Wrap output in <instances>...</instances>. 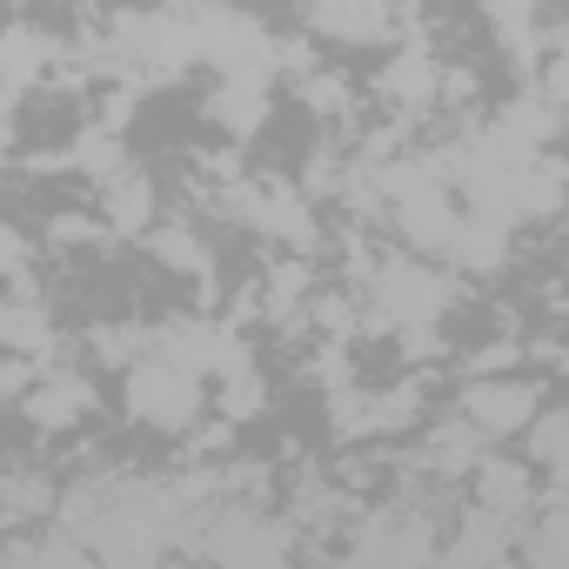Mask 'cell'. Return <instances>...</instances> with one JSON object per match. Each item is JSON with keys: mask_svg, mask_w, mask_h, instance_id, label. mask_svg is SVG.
Wrapping results in <instances>:
<instances>
[{"mask_svg": "<svg viewBox=\"0 0 569 569\" xmlns=\"http://www.w3.org/2000/svg\"><path fill=\"white\" fill-rule=\"evenodd\" d=\"M536 409H542V389L536 382H469L462 389V422L476 429V436H516V429H529L536 422Z\"/></svg>", "mask_w": 569, "mask_h": 569, "instance_id": "obj_3", "label": "cell"}, {"mask_svg": "<svg viewBox=\"0 0 569 569\" xmlns=\"http://www.w3.org/2000/svg\"><path fill=\"white\" fill-rule=\"evenodd\" d=\"M382 94H389L396 108H422V101L436 94V61H429V54H396V61L382 68Z\"/></svg>", "mask_w": 569, "mask_h": 569, "instance_id": "obj_6", "label": "cell"}, {"mask_svg": "<svg viewBox=\"0 0 569 569\" xmlns=\"http://www.w3.org/2000/svg\"><path fill=\"white\" fill-rule=\"evenodd\" d=\"M208 562L214 569H289V536L254 509H228L208 522Z\"/></svg>", "mask_w": 569, "mask_h": 569, "instance_id": "obj_1", "label": "cell"}, {"mask_svg": "<svg viewBox=\"0 0 569 569\" xmlns=\"http://www.w3.org/2000/svg\"><path fill=\"white\" fill-rule=\"evenodd\" d=\"M128 409H134L141 422H154V429H188L194 409H201V382L181 376V369H168V362H134V376H128Z\"/></svg>", "mask_w": 569, "mask_h": 569, "instance_id": "obj_2", "label": "cell"}, {"mask_svg": "<svg viewBox=\"0 0 569 569\" xmlns=\"http://www.w3.org/2000/svg\"><path fill=\"white\" fill-rule=\"evenodd\" d=\"M0 349H14V356L54 349V329H48L41 302H28V296H0Z\"/></svg>", "mask_w": 569, "mask_h": 569, "instance_id": "obj_5", "label": "cell"}, {"mask_svg": "<svg viewBox=\"0 0 569 569\" xmlns=\"http://www.w3.org/2000/svg\"><path fill=\"white\" fill-rule=\"evenodd\" d=\"M21 402H28V416H34L41 429H74V422L94 409V382H88V376H48V382H34Z\"/></svg>", "mask_w": 569, "mask_h": 569, "instance_id": "obj_4", "label": "cell"}, {"mask_svg": "<svg viewBox=\"0 0 569 569\" xmlns=\"http://www.w3.org/2000/svg\"><path fill=\"white\" fill-rule=\"evenodd\" d=\"M108 221H114L121 234H141V228L154 221V188H148L141 174H114V181H108Z\"/></svg>", "mask_w": 569, "mask_h": 569, "instance_id": "obj_7", "label": "cell"}, {"mask_svg": "<svg viewBox=\"0 0 569 569\" xmlns=\"http://www.w3.org/2000/svg\"><path fill=\"white\" fill-rule=\"evenodd\" d=\"M529 462L556 482L562 476V416L556 409H536V422H529Z\"/></svg>", "mask_w": 569, "mask_h": 569, "instance_id": "obj_8", "label": "cell"}, {"mask_svg": "<svg viewBox=\"0 0 569 569\" xmlns=\"http://www.w3.org/2000/svg\"><path fill=\"white\" fill-rule=\"evenodd\" d=\"M309 28H329V34H349V41H376L389 28L382 8H356V14H309Z\"/></svg>", "mask_w": 569, "mask_h": 569, "instance_id": "obj_10", "label": "cell"}, {"mask_svg": "<svg viewBox=\"0 0 569 569\" xmlns=\"http://www.w3.org/2000/svg\"><path fill=\"white\" fill-rule=\"evenodd\" d=\"M148 248H154L161 261H174L181 274H208V248H201V241H194L188 228H161V234H154Z\"/></svg>", "mask_w": 569, "mask_h": 569, "instance_id": "obj_9", "label": "cell"}, {"mask_svg": "<svg viewBox=\"0 0 569 569\" xmlns=\"http://www.w3.org/2000/svg\"><path fill=\"white\" fill-rule=\"evenodd\" d=\"M28 389H34V362L0 356V402H14V396H28Z\"/></svg>", "mask_w": 569, "mask_h": 569, "instance_id": "obj_11", "label": "cell"}]
</instances>
